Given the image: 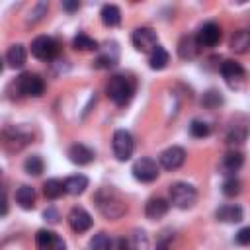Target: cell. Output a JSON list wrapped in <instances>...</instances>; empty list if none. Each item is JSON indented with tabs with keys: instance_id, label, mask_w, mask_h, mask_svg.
Masks as SVG:
<instances>
[{
	"instance_id": "cell-34",
	"label": "cell",
	"mask_w": 250,
	"mask_h": 250,
	"mask_svg": "<svg viewBox=\"0 0 250 250\" xmlns=\"http://www.w3.org/2000/svg\"><path fill=\"white\" fill-rule=\"evenodd\" d=\"M246 141V129L244 127H240V129H236L234 127V131H230L229 135H227V143H244Z\"/></svg>"
},
{
	"instance_id": "cell-32",
	"label": "cell",
	"mask_w": 250,
	"mask_h": 250,
	"mask_svg": "<svg viewBox=\"0 0 250 250\" xmlns=\"http://www.w3.org/2000/svg\"><path fill=\"white\" fill-rule=\"evenodd\" d=\"M223 193L225 195H229V197H232V195H238L240 193V188H242V184H240V180H236L234 176H229L225 182H223Z\"/></svg>"
},
{
	"instance_id": "cell-5",
	"label": "cell",
	"mask_w": 250,
	"mask_h": 250,
	"mask_svg": "<svg viewBox=\"0 0 250 250\" xmlns=\"http://www.w3.org/2000/svg\"><path fill=\"white\" fill-rule=\"evenodd\" d=\"M18 90H20V94H23L27 98H39L45 92V82L39 74L25 72L18 78Z\"/></svg>"
},
{
	"instance_id": "cell-26",
	"label": "cell",
	"mask_w": 250,
	"mask_h": 250,
	"mask_svg": "<svg viewBox=\"0 0 250 250\" xmlns=\"http://www.w3.org/2000/svg\"><path fill=\"white\" fill-rule=\"evenodd\" d=\"M197 43H195V37H184L178 45V53L182 59H193L197 55Z\"/></svg>"
},
{
	"instance_id": "cell-23",
	"label": "cell",
	"mask_w": 250,
	"mask_h": 250,
	"mask_svg": "<svg viewBox=\"0 0 250 250\" xmlns=\"http://www.w3.org/2000/svg\"><path fill=\"white\" fill-rule=\"evenodd\" d=\"M100 16H102L104 25H107V27H115L121 21V12H119V8L115 4H104Z\"/></svg>"
},
{
	"instance_id": "cell-25",
	"label": "cell",
	"mask_w": 250,
	"mask_h": 250,
	"mask_svg": "<svg viewBox=\"0 0 250 250\" xmlns=\"http://www.w3.org/2000/svg\"><path fill=\"white\" fill-rule=\"evenodd\" d=\"M43 193H45L47 199H59L62 193H66V191H64V182L59 180V178L47 180V182L43 184Z\"/></svg>"
},
{
	"instance_id": "cell-8",
	"label": "cell",
	"mask_w": 250,
	"mask_h": 250,
	"mask_svg": "<svg viewBox=\"0 0 250 250\" xmlns=\"http://www.w3.org/2000/svg\"><path fill=\"white\" fill-rule=\"evenodd\" d=\"M133 178L139 180V182H154L158 178V164L152 160V158H139L135 164H133Z\"/></svg>"
},
{
	"instance_id": "cell-17",
	"label": "cell",
	"mask_w": 250,
	"mask_h": 250,
	"mask_svg": "<svg viewBox=\"0 0 250 250\" xmlns=\"http://www.w3.org/2000/svg\"><path fill=\"white\" fill-rule=\"evenodd\" d=\"M244 164V154L238 152V150H230L223 156V162H221V168H223V174H229V176H234V172H238Z\"/></svg>"
},
{
	"instance_id": "cell-18",
	"label": "cell",
	"mask_w": 250,
	"mask_h": 250,
	"mask_svg": "<svg viewBox=\"0 0 250 250\" xmlns=\"http://www.w3.org/2000/svg\"><path fill=\"white\" fill-rule=\"evenodd\" d=\"M168 201L162 199V197H150L146 201V207H145V215L150 219V221H156V219H162L166 213H168Z\"/></svg>"
},
{
	"instance_id": "cell-29",
	"label": "cell",
	"mask_w": 250,
	"mask_h": 250,
	"mask_svg": "<svg viewBox=\"0 0 250 250\" xmlns=\"http://www.w3.org/2000/svg\"><path fill=\"white\" fill-rule=\"evenodd\" d=\"M90 248L92 250H111L113 248V240L107 232H98L92 236L90 240Z\"/></svg>"
},
{
	"instance_id": "cell-31",
	"label": "cell",
	"mask_w": 250,
	"mask_h": 250,
	"mask_svg": "<svg viewBox=\"0 0 250 250\" xmlns=\"http://www.w3.org/2000/svg\"><path fill=\"white\" fill-rule=\"evenodd\" d=\"M189 133H191L193 137H197V139H203V137H207V135L211 133V127H209L205 121H201V119H193V121L189 123Z\"/></svg>"
},
{
	"instance_id": "cell-4",
	"label": "cell",
	"mask_w": 250,
	"mask_h": 250,
	"mask_svg": "<svg viewBox=\"0 0 250 250\" xmlns=\"http://www.w3.org/2000/svg\"><path fill=\"white\" fill-rule=\"evenodd\" d=\"M111 146H113V154L117 160L125 162L133 156V150H135V141H133V135L127 131V129H117L113 133V141H111Z\"/></svg>"
},
{
	"instance_id": "cell-20",
	"label": "cell",
	"mask_w": 250,
	"mask_h": 250,
	"mask_svg": "<svg viewBox=\"0 0 250 250\" xmlns=\"http://www.w3.org/2000/svg\"><path fill=\"white\" fill-rule=\"evenodd\" d=\"M168 62H170V55H168V51H166L164 47L156 45V47L148 53V66H150L152 70H162Z\"/></svg>"
},
{
	"instance_id": "cell-15",
	"label": "cell",
	"mask_w": 250,
	"mask_h": 250,
	"mask_svg": "<svg viewBox=\"0 0 250 250\" xmlns=\"http://www.w3.org/2000/svg\"><path fill=\"white\" fill-rule=\"evenodd\" d=\"M215 217H217V221H221V223H240L242 217H244V211H242L240 205L229 203V205H221V207L215 211Z\"/></svg>"
},
{
	"instance_id": "cell-13",
	"label": "cell",
	"mask_w": 250,
	"mask_h": 250,
	"mask_svg": "<svg viewBox=\"0 0 250 250\" xmlns=\"http://www.w3.org/2000/svg\"><path fill=\"white\" fill-rule=\"evenodd\" d=\"M68 225L74 232H86L92 227V215L84 207H72L68 213Z\"/></svg>"
},
{
	"instance_id": "cell-7",
	"label": "cell",
	"mask_w": 250,
	"mask_h": 250,
	"mask_svg": "<svg viewBox=\"0 0 250 250\" xmlns=\"http://www.w3.org/2000/svg\"><path fill=\"white\" fill-rule=\"evenodd\" d=\"M131 41H133V45H135L137 51H141V53H150V51L158 45V35H156V31L150 29V27H137V29L133 31V35H131Z\"/></svg>"
},
{
	"instance_id": "cell-22",
	"label": "cell",
	"mask_w": 250,
	"mask_h": 250,
	"mask_svg": "<svg viewBox=\"0 0 250 250\" xmlns=\"http://www.w3.org/2000/svg\"><path fill=\"white\" fill-rule=\"evenodd\" d=\"M16 201L21 209L29 211L35 207V189L31 186H21L18 191H16Z\"/></svg>"
},
{
	"instance_id": "cell-14",
	"label": "cell",
	"mask_w": 250,
	"mask_h": 250,
	"mask_svg": "<svg viewBox=\"0 0 250 250\" xmlns=\"http://www.w3.org/2000/svg\"><path fill=\"white\" fill-rule=\"evenodd\" d=\"M66 154H68V160L74 162V164H78V166L90 164V162L96 158V152H94L90 146L82 145V143H74V145H70Z\"/></svg>"
},
{
	"instance_id": "cell-12",
	"label": "cell",
	"mask_w": 250,
	"mask_h": 250,
	"mask_svg": "<svg viewBox=\"0 0 250 250\" xmlns=\"http://www.w3.org/2000/svg\"><path fill=\"white\" fill-rule=\"evenodd\" d=\"M221 74H223L225 82H227L230 88L240 86V84L244 82V76H246L242 64L236 62V61H225V62L221 64Z\"/></svg>"
},
{
	"instance_id": "cell-42",
	"label": "cell",
	"mask_w": 250,
	"mask_h": 250,
	"mask_svg": "<svg viewBox=\"0 0 250 250\" xmlns=\"http://www.w3.org/2000/svg\"><path fill=\"white\" fill-rule=\"evenodd\" d=\"M0 176H2V170H0Z\"/></svg>"
},
{
	"instance_id": "cell-27",
	"label": "cell",
	"mask_w": 250,
	"mask_h": 250,
	"mask_svg": "<svg viewBox=\"0 0 250 250\" xmlns=\"http://www.w3.org/2000/svg\"><path fill=\"white\" fill-rule=\"evenodd\" d=\"M23 170H25L29 176H39V174L45 170V162H43V158H41L39 154H31V156L25 158Z\"/></svg>"
},
{
	"instance_id": "cell-28",
	"label": "cell",
	"mask_w": 250,
	"mask_h": 250,
	"mask_svg": "<svg viewBox=\"0 0 250 250\" xmlns=\"http://www.w3.org/2000/svg\"><path fill=\"white\" fill-rule=\"evenodd\" d=\"M72 47L76 51H94V49H98V43H96V39L88 37L86 33H78L72 39Z\"/></svg>"
},
{
	"instance_id": "cell-33",
	"label": "cell",
	"mask_w": 250,
	"mask_h": 250,
	"mask_svg": "<svg viewBox=\"0 0 250 250\" xmlns=\"http://www.w3.org/2000/svg\"><path fill=\"white\" fill-rule=\"evenodd\" d=\"M201 104H203L205 107L213 109V107H217V105H221V104H223V98H221V94H219L217 90H209V92H205V94H203Z\"/></svg>"
},
{
	"instance_id": "cell-35",
	"label": "cell",
	"mask_w": 250,
	"mask_h": 250,
	"mask_svg": "<svg viewBox=\"0 0 250 250\" xmlns=\"http://www.w3.org/2000/svg\"><path fill=\"white\" fill-rule=\"evenodd\" d=\"M45 10H47V4H45V2H39V4L29 12V21H37V20H41L43 14H45Z\"/></svg>"
},
{
	"instance_id": "cell-10",
	"label": "cell",
	"mask_w": 250,
	"mask_h": 250,
	"mask_svg": "<svg viewBox=\"0 0 250 250\" xmlns=\"http://www.w3.org/2000/svg\"><path fill=\"white\" fill-rule=\"evenodd\" d=\"M35 246H37V250H66L64 240L57 232L45 230V229L37 230V234H35Z\"/></svg>"
},
{
	"instance_id": "cell-39",
	"label": "cell",
	"mask_w": 250,
	"mask_h": 250,
	"mask_svg": "<svg viewBox=\"0 0 250 250\" xmlns=\"http://www.w3.org/2000/svg\"><path fill=\"white\" fill-rule=\"evenodd\" d=\"M8 213V199H6V193L0 191V217H4Z\"/></svg>"
},
{
	"instance_id": "cell-2",
	"label": "cell",
	"mask_w": 250,
	"mask_h": 250,
	"mask_svg": "<svg viewBox=\"0 0 250 250\" xmlns=\"http://www.w3.org/2000/svg\"><path fill=\"white\" fill-rule=\"evenodd\" d=\"M133 92H135V88H133L131 78H127V76H123V74L111 76L109 82H107V86H105L107 98H109L113 104H117V105H125V104L133 98Z\"/></svg>"
},
{
	"instance_id": "cell-16",
	"label": "cell",
	"mask_w": 250,
	"mask_h": 250,
	"mask_svg": "<svg viewBox=\"0 0 250 250\" xmlns=\"http://www.w3.org/2000/svg\"><path fill=\"white\" fill-rule=\"evenodd\" d=\"M117 59H119V49H117V43L111 41V43L105 45L104 53L98 55V59L94 61V66L96 68H109L117 62Z\"/></svg>"
},
{
	"instance_id": "cell-40",
	"label": "cell",
	"mask_w": 250,
	"mask_h": 250,
	"mask_svg": "<svg viewBox=\"0 0 250 250\" xmlns=\"http://www.w3.org/2000/svg\"><path fill=\"white\" fill-rule=\"evenodd\" d=\"M78 2H62V8L64 10H68V12H72V10H78Z\"/></svg>"
},
{
	"instance_id": "cell-6",
	"label": "cell",
	"mask_w": 250,
	"mask_h": 250,
	"mask_svg": "<svg viewBox=\"0 0 250 250\" xmlns=\"http://www.w3.org/2000/svg\"><path fill=\"white\" fill-rule=\"evenodd\" d=\"M57 51H59L57 41L53 37H49V35H39V37H35L31 41V55L35 59H39V61H51V59H55L57 57Z\"/></svg>"
},
{
	"instance_id": "cell-9",
	"label": "cell",
	"mask_w": 250,
	"mask_h": 250,
	"mask_svg": "<svg viewBox=\"0 0 250 250\" xmlns=\"http://www.w3.org/2000/svg\"><path fill=\"white\" fill-rule=\"evenodd\" d=\"M221 25L215 21H207L199 27L197 35H195V43L197 47H215L221 41Z\"/></svg>"
},
{
	"instance_id": "cell-37",
	"label": "cell",
	"mask_w": 250,
	"mask_h": 250,
	"mask_svg": "<svg viewBox=\"0 0 250 250\" xmlns=\"http://www.w3.org/2000/svg\"><path fill=\"white\" fill-rule=\"evenodd\" d=\"M236 242H238L240 246L250 244V229H248V227H244V229H240V230L236 232Z\"/></svg>"
},
{
	"instance_id": "cell-36",
	"label": "cell",
	"mask_w": 250,
	"mask_h": 250,
	"mask_svg": "<svg viewBox=\"0 0 250 250\" xmlns=\"http://www.w3.org/2000/svg\"><path fill=\"white\" fill-rule=\"evenodd\" d=\"M43 219L55 225V223H59V219H61V215H59V211H57L55 207H47V209L43 211Z\"/></svg>"
},
{
	"instance_id": "cell-19",
	"label": "cell",
	"mask_w": 250,
	"mask_h": 250,
	"mask_svg": "<svg viewBox=\"0 0 250 250\" xmlns=\"http://www.w3.org/2000/svg\"><path fill=\"white\" fill-rule=\"evenodd\" d=\"M86 188H88V178L84 174H74L64 180V191L70 195H80L86 191Z\"/></svg>"
},
{
	"instance_id": "cell-3",
	"label": "cell",
	"mask_w": 250,
	"mask_h": 250,
	"mask_svg": "<svg viewBox=\"0 0 250 250\" xmlns=\"http://www.w3.org/2000/svg\"><path fill=\"white\" fill-rule=\"evenodd\" d=\"M170 193V201L178 207V209H189L195 205L197 201V191L191 184H186V182H176L170 186L168 189Z\"/></svg>"
},
{
	"instance_id": "cell-41",
	"label": "cell",
	"mask_w": 250,
	"mask_h": 250,
	"mask_svg": "<svg viewBox=\"0 0 250 250\" xmlns=\"http://www.w3.org/2000/svg\"><path fill=\"white\" fill-rule=\"evenodd\" d=\"M0 72H2V61H0Z\"/></svg>"
},
{
	"instance_id": "cell-30",
	"label": "cell",
	"mask_w": 250,
	"mask_h": 250,
	"mask_svg": "<svg viewBox=\"0 0 250 250\" xmlns=\"http://www.w3.org/2000/svg\"><path fill=\"white\" fill-rule=\"evenodd\" d=\"M131 250H148V236L145 230H135L129 238Z\"/></svg>"
},
{
	"instance_id": "cell-11",
	"label": "cell",
	"mask_w": 250,
	"mask_h": 250,
	"mask_svg": "<svg viewBox=\"0 0 250 250\" xmlns=\"http://www.w3.org/2000/svg\"><path fill=\"white\" fill-rule=\"evenodd\" d=\"M184 160H186V150L182 146H168L158 156V162L164 170H176L184 164Z\"/></svg>"
},
{
	"instance_id": "cell-21",
	"label": "cell",
	"mask_w": 250,
	"mask_h": 250,
	"mask_svg": "<svg viewBox=\"0 0 250 250\" xmlns=\"http://www.w3.org/2000/svg\"><path fill=\"white\" fill-rule=\"evenodd\" d=\"M25 59H27V53H25V47L23 45H12L6 53V61L12 68H21L25 64Z\"/></svg>"
},
{
	"instance_id": "cell-1",
	"label": "cell",
	"mask_w": 250,
	"mask_h": 250,
	"mask_svg": "<svg viewBox=\"0 0 250 250\" xmlns=\"http://www.w3.org/2000/svg\"><path fill=\"white\" fill-rule=\"evenodd\" d=\"M94 201H96V207L100 209V213H102L105 219H119V217L125 215V211H127L125 203L121 201V197H119L113 189H109V188H102V189L96 193Z\"/></svg>"
},
{
	"instance_id": "cell-38",
	"label": "cell",
	"mask_w": 250,
	"mask_h": 250,
	"mask_svg": "<svg viewBox=\"0 0 250 250\" xmlns=\"http://www.w3.org/2000/svg\"><path fill=\"white\" fill-rule=\"evenodd\" d=\"M111 250H131V244H129V238H117L115 242H113V248Z\"/></svg>"
},
{
	"instance_id": "cell-24",
	"label": "cell",
	"mask_w": 250,
	"mask_h": 250,
	"mask_svg": "<svg viewBox=\"0 0 250 250\" xmlns=\"http://www.w3.org/2000/svg\"><path fill=\"white\" fill-rule=\"evenodd\" d=\"M248 47H250V33L246 31V29H238V31H234V35H232V39H230V49L234 51V53H246L248 51Z\"/></svg>"
}]
</instances>
